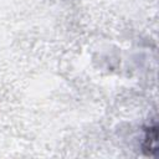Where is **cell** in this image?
I'll return each instance as SVG.
<instances>
[{"mask_svg": "<svg viewBox=\"0 0 159 159\" xmlns=\"http://www.w3.org/2000/svg\"><path fill=\"white\" fill-rule=\"evenodd\" d=\"M143 152L149 157H155L158 152V127L157 124H152L145 129L144 140H143Z\"/></svg>", "mask_w": 159, "mask_h": 159, "instance_id": "obj_1", "label": "cell"}]
</instances>
